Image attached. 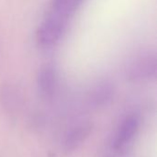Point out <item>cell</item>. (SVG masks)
Instances as JSON below:
<instances>
[{
    "mask_svg": "<svg viewBox=\"0 0 157 157\" xmlns=\"http://www.w3.org/2000/svg\"><path fill=\"white\" fill-rule=\"evenodd\" d=\"M69 21L47 12L36 31V42L41 49L56 46L63 37Z\"/></svg>",
    "mask_w": 157,
    "mask_h": 157,
    "instance_id": "cell-1",
    "label": "cell"
},
{
    "mask_svg": "<svg viewBox=\"0 0 157 157\" xmlns=\"http://www.w3.org/2000/svg\"><path fill=\"white\" fill-rule=\"evenodd\" d=\"M156 75V56L154 52L142 51L132 57L126 66L127 78L144 81L155 78Z\"/></svg>",
    "mask_w": 157,
    "mask_h": 157,
    "instance_id": "cell-2",
    "label": "cell"
},
{
    "mask_svg": "<svg viewBox=\"0 0 157 157\" xmlns=\"http://www.w3.org/2000/svg\"><path fill=\"white\" fill-rule=\"evenodd\" d=\"M141 126V118L136 113L129 114L121 121L113 140V148L116 152L123 154L132 145Z\"/></svg>",
    "mask_w": 157,
    "mask_h": 157,
    "instance_id": "cell-3",
    "label": "cell"
},
{
    "mask_svg": "<svg viewBox=\"0 0 157 157\" xmlns=\"http://www.w3.org/2000/svg\"><path fill=\"white\" fill-rule=\"evenodd\" d=\"M58 72L54 65L46 63L42 65L37 74V86L40 96L44 98H52L58 86Z\"/></svg>",
    "mask_w": 157,
    "mask_h": 157,
    "instance_id": "cell-4",
    "label": "cell"
},
{
    "mask_svg": "<svg viewBox=\"0 0 157 157\" xmlns=\"http://www.w3.org/2000/svg\"><path fill=\"white\" fill-rule=\"evenodd\" d=\"M93 131V124L90 122L80 123L75 126L65 136L63 142V152L68 155L75 151L89 137Z\"/></svg>",
    "mask_w": 157,
    "mask_h": 157,
    "instance_id": "cell-5",
    "label": "cell"
},
{
    "mask_svg": "<svg viewBox=\"0 0 157 157\" xmlns=\"http://www.w3.org/2000/svg\"><path fill=\"white\" fill-rule=\"evenodd\" d=\"M0 101L6 113L15 115L22 107L23 96L17 86L13 85H6L1 88Z\"/></svg>",
    "mask_w": 157,
    "mask_h": 157,
    "instance_id": "cell-6",
    "label": "cell"
},
{
    "mask_svg": "<svg viewBox=\"0 0 157 157\" xmlns=\"http://www.w3.org/2000/svg\"><path fill=\"white\" fill-rule=\"evenodd\" d=\"M114 95V86L108 81L98 83L91 91L89 101L95 108L107 106L112 99Z\"/></svg>",
    "mask_w": 157,
    "mask_h": 157,
    "instance_id": "cell-7",
    "label": "cell"
},
{
    "mask_svg": "<svg viewBox=\"0 0 157 157\" xmlns=\"http://www.w3.org/2000/svg\"><path fill=\"white\" fill-rule=\"evenodd\" d=\"M82 2L83 0H52L48 12L69 21Z\"/></svg>",
    "mask_w": 157,
    "mask_h": 157,
    "instance_id": "cell-8",
    "label": "cell"
}]
</instances>
